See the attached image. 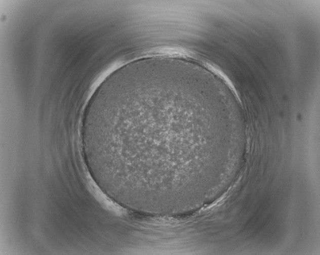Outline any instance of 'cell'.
<instances>
[{
  "instance_id": "cell-1",
  "label": "cell",
  "mask_w": 320,
  "mask_h": 255,
  "mask_svg": "<svg viewBox=\"0 0 320 255\" xmlns=\"http://www.w3.org/2000/svg\"><path fill=\"white\" fill-rule=\"evenodd\" d=\"M202 97L177 80L126 84L88 108L83 129L106 179L156 191L183 184L192 137L208 131Z\"/></svg>"
}]
</instances>
